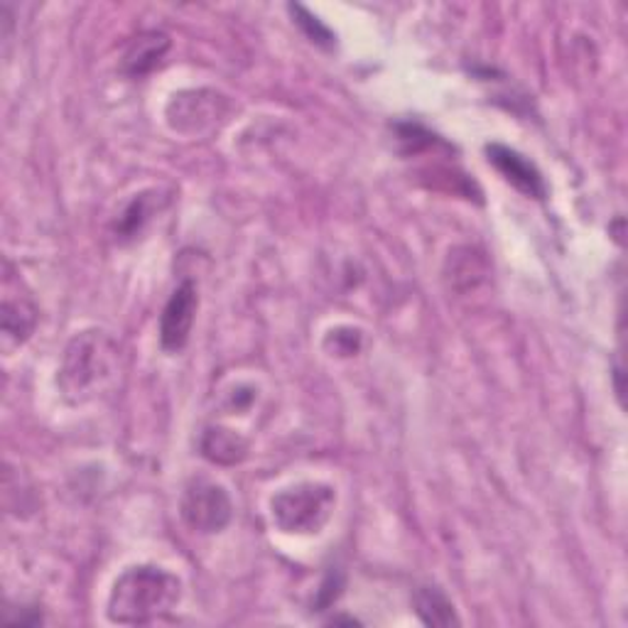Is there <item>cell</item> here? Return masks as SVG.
I'll return each instance as SVG.
<instances>
[{
    "label": "cell",
    "mask_w": 628,
    "mask_h": 628,
    "mask_svg": "<svg viewBox=\"0 0 628 628\" xmlns=\"http://www.w3.org/2000/svg\"><path fill=\"white\" fill-rule=\"evenodd\" d=\"M121 373L119 341L106 332L89 329L69 341L61 359L59 385L71 403H91L116 389Z\"/></svg>",
    "instance_id": "1"
},
{
    "label": "cell",
    "mask_w": 628,
    "mask_h": 628,
    "mask_svg": "<svg viewBox=\"0 0 628 628\" xmlns=\"http://www.w3.org/2000/svg\"><path fill=\"white\" fill-rule=\"evenodd\" d=\"M182 596V584L162 568H131L113 584L109 619L113 624L143 626L170 614Z\"/></svg>",
    "instance_id": "2"
},
{
    "label": "cell",
    "mask_w": 628,
    "mask_h": 628,
    "mask_svg": "<svg viewBox=\"0 0 628 628\" xmlns=\"http://www.w3.org/2000/svg\"><path fill=\"white\" fill-rule=\"evenodd\" d=\"M334 491L322 484H300L273 498V520L282 532L310 536L319 532L334 511Z\"/></svg>",
    "instance_id": "3"
},
{
    "label": "cell",
    "mask_w": 628,
    "mask_h": 628,
    "mask_svg": "<svg viewBox=\"0 0 628 628\" xmlns=\"http://www.w3.org/2000/svg\"><path fill=\"white\" fill-rule=\"evenodd\" d=\"M182 518L187 526L204 536L222 532L234 516V504L224 486L206 479H194L182 494Z\"/></svg>",
    "instance_id": "4"
},
{
    "label": "cell",
    "mask_w": 628,
    "mask_h": 628,
    "mask_svg": "<svg viewBox=\"0 0 628 628\" xmlns=\"http://www.w3.org/2000/svg\"><path fill=\"white\" fill-rule=\"evenodd\" d=\"M199 307L197 285L192 280H184L177 285L170 302H167L160 317V341L167 351H180L190 341L194 327V314Z\"/></svg>",
    "instance_id": "5"
},
{
    "label": "cell",
    "mask_w": 628,
    "mask_h": 628,
    "mask_svg": "<svg viewBox=\"0 0 628 628\" xmlns=\"http://www.w3.org/2000/svg\"><path fill=\"white\" fill-rule=\"evenodd\" d=\"M224 103V97L214 91H190L175 97L170 109H177V116H170L172 128L182 133H202L209 125H214V119L224 116L218 109Z\"/></svg>",
    "instance_id": "6"
},
{
    "label": "cell",
    "mask_w": 628,
    "mask_h": 628,
    "mask_svg": "<svg viewBox=\"0 0 628 628\" xmlns=\"http://www.w3.org/2000/svg\"><path fill=\"white\" fill-rule=\"evenodd\" d=\"M489 162L496 167V170L506 177V180L516 187L518 192L532 199L546 197V182H542V175L538 172V167L532 165L528 157H523L520 153L506 148V145H489L486 148Z\"/></svg>",
    "instance_id": "7"
},
{
    "label": "cell",
    "mask_w": 628,
    "mask_h": 628,
    "mask_svg": "<svg viewBox=\"0 0 628 628\" xmlns=\"http://www.w3.org/2000/svg\"><path fill=\"white\" fill-rule=\"evenodd\" d=\"M167 52H170V37L165 33H143L131 42L123 57V69L131 77H145L160 65Z\"/></svg>",
    "instance_id": "8"
},
{
    "label": "cell",
    "mask_w": 628,
    "mask_h": 628,
    "mask_svg": "<svg viewBox=\"0 0 628 628\" xmlns=\"http://www.w3.org/2000/svg\"><path fill=\"white\" fill-rule=\"evenodd\" d=\"M37 324V307L27 295H15L5 285L3 295V334L5 339H13L15 344H23L30 334H33Z\"/></svg>",
    "instance_id": "9"
},
{
    "label": "cell",
    "mask_w": 628,
    "mask_h": 628,
    "mask_svg": "<svg viewBox=\"0 0 628 628\" xmlns=\"http://www.w3.org/2000/svg\"><path fill=\"white\" fill-rule=\"evenodd\" d=\"M415 612L427 626H457L459 619L455 614L452 602L447 599V594L435 587V584H425V587H417L415 592Z\"/></svg>",
    "instance_id": "10"
},
{
    "label": "cell",
    "mask_w": 628,
    "mask_h": 628,
    "mask_svg": "<svg viewBox=\"0 0 628 628\" xmlns=\"http://www.w3.org/2000/svg\"><path fill=\"white\" fill-rule=\"evenodd\" d=\"M165 202L162 194L153 190V192H143L135 194L133 202L123 209V214L119 216L116 224V234L121 238H133L143 232V226L150 222V218L160 212V204Z\"/></svg>",
    "instance_id": "11"
},
{
    "label": "cell",
    "mask_w": 628,
    "mask_h": 628,
    "mask_svg": "<svg viewBox=\"0 0 628 628\" xmlns=\"http://www.w3.org/2000/svg\"><path fill=\"white\" fill-rule=\"evenodd\" d=\"M246 442L232 430H206L202 437V452L216 464H236L246 457Z\"/></svg>",
    "instance_id": "12"
},
{
    "label": "cell",
    "mask_w": 628,
    "mask_h": 628,
    "mask_svg": "<svg viewBox=\"0 0 628 628\" xmlns=\"http://www.w3.org/2000/svg\"><path fill=\"white\" fill-rule=\"evenodd\" d=\"M447 266H452V285L455 288H474L476 282L486 278V260L474 248H459L449 254Z\"/></svg>",
    "instance_id": "13"
},
{
    "label": "cell",
    "mask_w": 628,
    "mask_h": 628,
    "mask_svg": "<svg viewBox=\"0 0 628 628\" xmlns=\"http://www.w3.org/2000/svg\"><path fill=\"white\" fill-rule=\"evenodd\" d=\"M290 13L295 15V23L300 25L302 33L307 35L310 42H314V45H319L324 49H332L334 47V35H332V30L327 25H322L317 18H314L312 13H307L305 8L302 5H290Z\"/></svg>",
    "instance_id": "14"
},
{
    "label": "cell",
    "mask_w": 628,
    "mask_h": 628,
    "mask_svg": "<svg viewBox=\"0 0 628 628\" xmlns=\"http://www.w3.org/2000/svg\"><path fill=\"white\" fill-rule=\"evenodd\" d=\"M344 590V577L339 572H329L327 574V580L322 582V587H319V594H317V602H314V606L317 609H327V606H332L334 602L339 599V594Z\"/></svg>",
    "instance_id": "15"
}]
</instances>
